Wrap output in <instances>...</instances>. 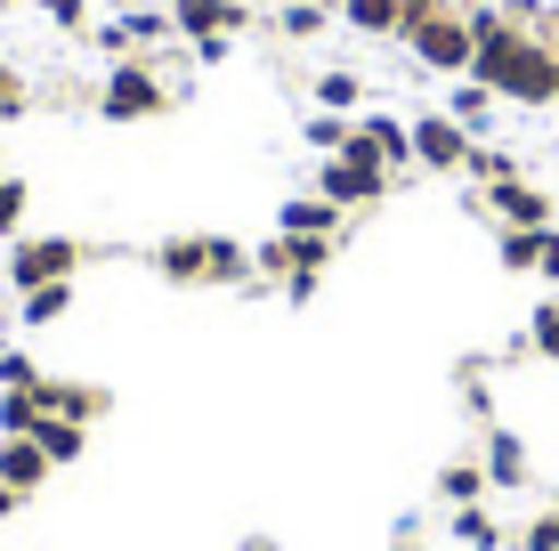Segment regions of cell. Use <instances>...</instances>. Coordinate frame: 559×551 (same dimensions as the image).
<instances>
[{"label":"cell","instance_id":"cell-1","mask_svg":"<svg viewBox=\"0 0 559 551\" xmlns=\"http://www.w3.org/2000/svg\"><path fill=\"white\" fill-rule=\"evenodd\" d=\"M154 268L170 284H243L252 260H243V243H227V236H170L163 252H154Z\"/></svg>","mask_w":559,"mask_h":551},{"label":"cell","instance_id":"cell-2","mask_svg":"<svg viewBox=\"0 0 559 551\" xmlns=\"http://www.w3.org/2000/svg\"><path fill=\"white\" fill-rule=\"evenodd\" d=\"M170 106V82L154 65H139V57H122V65L106 73V89H98V113H114V122H146V113H163Z\"/></svg>","mask_w":559,"mask_h":551},{"label":"cell","instance_id":"cell-3","mask_svg":"<svg viewBox=\"0 0 559 551\" xmlns=\"http://www.w3.org/2000/svg\"><path fill=\"white\" fill-rule=\"evenodd\" d=\"M73 268H82V243H73V236H25L9 252V284H16V292H33V284H66Z\"/></svg>","mask_w":559,"mask_h":551},{"label":"cell","instance_id":"cell-4","mask_svg":"<svg viewBox=\"0 0 559 551\" xmlns=\"http://www.w3.org/2000/svg\"><path fill=\"white\" fill-rule=\"evenodd\" d=\"M317 195L341 203V212H357V203H381V195H390V170H373V163H357V155H324V163H317Z\"/></svg>","mask_w":559,"mask_h":551},{"label":"cell","instance_id":"cell-5","mask_svg":"<svg viewBox=\"0 0 559 551\" xmlns=\"http://www.w3.org/2000/svg\"><path fill=\"white\" fill-rule=\"evenodd\" d=\"M341 155H357V163H373V170H406L414 163V130L406 122H390V113H365V122L349 130V146H341Z\"/></svg>","mask_w":559,"mask_h":551},{"label":"cell","instance_id":"cell-6","mask_svg":"<svg viewBox=\"0 0 559 551\" xmlns=\"http://www.w3.org/2000/svg\"><path fill=\"white\" fill-rule=\"evenodd\" d=\"M414 163L421 170H462L471 163V130H462L454 113H421L414 122Z\"/></svg>","mask_w":559,"mask_h":551},{"label":"cell","instance_id":"cell-7","mask_svg":"<svg viewBox=\"0 0 559 551\" xmlns=\"http://www.w3.org/2000/svg\"><path fill=\"white\" fill-rule=\"evenodd\" d=\"M170 25H179L187 41H211V33H243L252 9H243V0H170Z\"/></svg>","mask_w":559,"mask_h":551},{"label":"cell","instance_id":"cell-8","mask_svg":"<svg viewBox=\"0 0 559 551\" xmlns=\"http://www.w3.org/2000/svg\"><path fill=\"white\" fill-rule=\"evenodd\" d=\"M487 212L503 227H551V195L527 179H503V187H487Z\"/></svg>","mask_w":559,"mask_h":551},{"label":"cell","instance_id":"cell-9","mask_svg":"<svg viewBox=\"0 0 559 551\" xmlns=\"http://www.w3.org/2000/svg\"><path fill=\"white\" fill-rule=\"evenodd\" d=\"M33 397H41V414H57V422H98L106 414V390H90V382H33Z\"/></svg>","mask_w":559,"mask_h":551},{"label":"cell","instance_id":"cell-10","mask_svg":"<svg viewBox=\"0 0 559 551\" xmlns=\"http://www.w3.org/2000/svg\"><path fill=\"white\" fill-rule=\"evenodd\" d=\"M49 454H41V439H0V487H16V495H33V487L49 479Z\"/></svg>","mask_w":559,"mask_h":551},{"label":"cell","instance_id":"cell-11","mask_svg":"<svg viewBox=\"0 0 559 551\" xmlns=\"http://www.w3.org/2000/svg\"><path fill=\"white\" fill-rule=\"evenodd\" d=\"M487 487H527V446L511 430H487Z\"/></svg>","mask_w":559,"mask_h":551},{"label":"cell","instance_id":"cell-12","mask_svg":"<svg viewBox=\"0 0 559 551\" xmlns=\"http://www.w3.org/2000/svg\"><path fill=\"white\" fill-rule=\"evenodd\" d=\"M333 227H341V203H324V195L284 203V236H333Z\"/></svg>","mask_w":559,"mask_h":551},{"label":"cell","instance_id":"cell-13","mask_svg":"<svg viewBox=\"0 0 559 551\" xmlns=\"http://www.w3.org/2000/svg\"><path fill=\"white\" fill-rule=\"evenodd\" d=\"M341 16H349L357 33H373V41H381V33L406 25V0H341Z\"/></svg>","mask_w":559,"mask_h":551},{"label":"cell","instance_id":"cell-14","mask_svg":"<svg viewBox=\"0 0 559 551\" xmlns=\"http://www.w3.org/2000/svg\"><path fill=\"white\" fill-rule=\"evenodd\" d=\"M66 309H73V276H66V284H33V292H25V309H16V316H25L33 333H41V325H57Z\"/></svg>","mask_w":559,"mask_h":551},{"label":"cell","instance_id":"cell-15","mask_svg":"<svg viewBox=\"0 0 559 551\" xmlns=\"http://www.w3.org/2000/svg\"><path fill=\"white\" fill-rule=\"evenodd\" d=\"M447 113H454V122H462V130H471V139H478V130L495 122V89H487V82H462L454 98H447Z\"/></svg>","mask_w":559,"mask_h":551},{"label":"cell","instance_id":"cell-16","mask_svg":"<svg viewBox=\"0 0 559 551\" xmlns=\"http://www.w3.org/2000/svg\"><path fill=\"white\" fill-rule=\"evenodd\" d=\"M33 439H41L49 463H82V422H57V414H41V422H33Z\"/></svg>","mask_w":559,"mask_h":551},{"label":"cell","instance_id":"cell-17","mask_svg":"<svg viewBox=\"0 0 559 551\" xmlns=\"http://www.w3.org/2000/svg\"><path fill=\"white\" fill-rule=\"evenodd\" d=\"M454 543H462V551H503V527H495L478 503H462V511H454Z\"/></svg>","mask_w":559,"mask_h":551},{"label":"cell","instance_id":"cell-18","mask_svg":"<svg viewBox=\"0 0 559 551\" xmlns=\"http://www.w3.org/2000/svg\"><path fill=\"white\" fill-rule=\"evenodd\" d=\"M324 9H333V0H284V16H276L284 41H317V33H324Z\"/></svg>","mask_w":559,"mask_h":551},{"label":"cell","instance_id":"cell-19","mask_svg":"<svg viewBox=\"0 0 559 551\" xmlns=\"http://www.w3.org/2000/svg\"><path fill=\"white\" fill-rule=\"evenodd\" d=\"M478 487H487V463H447L438 470V495L447 503H478Z\"/></svg>","mask_w":559,"mask_h":551},{"label":"cell","instance_id":"cell-20","mask_svg":"<svg viewBox=\"0 0 559 551\" xmlns=\"http://www.w3.org/2000/svg\"><path fill=\"white\" fill-rule=\"evenodd\" d=\"M535 260H544V227H503V268L527 276Z\"/></svg>","mask_w":559,"mask_h":551},{"label":"cell","instance_id":"cell-21","mask_svg":"<svg viewBox=\"0 0 559 551\" xmlns=\"http://www.w3.org/2000/svg\"><path fill=\"white\" fill-rule=\"evenodd\" d=\"M357 98H365L357 73H317V106H324V113H341V106H357Z\"/></svg>","mask_w":559,"mask_h":551},{"label":"cell","instance_id":"cell-22","mask_svg":"<svg viewBox=\"0 0 559 551\" xmlns=\"http://www.w3.org/2000/svg\"><path fill=\"white\" fill-rule=\"evenodd\" d=\"M462 170H478V187H503V179H519V163L503 155V146H471V163Z\"/></svg>","mask_w":559,"mask_h":551},{"label":"cell","instance_id":"cell-23","mask_svg":"<svg viewBox=\"0 0 559 551\" xmlns=\"http://www.w3.org/2000/svg\"><path fill=\"white\" fill-rule=\"evenodd\" d=\"M308 146H317V155H341V146H349V122H341V113H308Z\"/></svg>","mask_w":559,"mask_h":551},{"label":"cell","instance_id":"cell-24","mask_svg":"<svg viewBox=\"0 0 559 551\" xmlns=\"http://www.w3.org/2000/svg\"><path fill=\"white\" fill-rule=\"evenodd\" d=\"M33 382H41V366L25 349H0V390H33Z\"/></svg>","mask_w":559,"mask_h":551},{"label":"cell","instance_id":"cell-25","mask_svg":"<svg viewBox=\"0 0 559 551\" xmlns=\"http://www.w3.org/2000/svg\"><path fill=\"white\" fill-rule=\"evenodd\" d=\"M527 340H535V349H544L551 366H559V300H544V309H535V325H527Z\"/></svg>","mask_w":559,"mask_h":551},{"label":"cell","instance_id":"cell-26","mask_svg":"<svg viewBox=\"0 0 559 551\" xmlns=\"http://www.w3.org/2000/svg\"><path fill=\"white\" fill-rule=\"evenodd\" d=\"M16 219H25V179H0V236H16Z\"/></svg>","mask_w":559,"mask_h":551},{"label":"cell","instance_id":"cell-27","mask_svg":"<svg viewBox=\"0 0 559 551\" xmlns=\"http://www.w3.org/2000/svg\"><path fill=\"white\" fill-rule=\"evenodd\" d=\"M519 543H527V551H559V511H544V519H535Z\"/></svg>","mask_w":559,"mask_h":551},{"label":"cell","instance_id":"cell-28","mask_svg":"<svg viewBox=\"0 0 559 551\" xmlns=\"http://www.w3.org/2000/svg\"><path fill=\"white\" fill-rule=\"evenodd\" d=\"M41 16H49V25H66V33H73V25L90 16V0H41Z\"/></svg>","mask_w":559,"mask_h":551},{"label":"cell","instance_id":"cell-29","mask_svg":"<svg viewBox=\"0 0 559 551\" xmlns=\"http://www.w3.org/2000/svg\"><path fill=\"white\" fill-rule=\"evenodd\" d=\"M0 113H25V82H16V65H0Z\"/></svg>","mask_w":559,"mask_h":551},{"label":"cell","instance_id":"cell-30","mask_svg":"<svg viewBox=\"0 0 559 551\" xmlns=\"http://www.w3.org/2000/svg\"><path fill=\"white\" fill-rule=\"evenodd\" d=\"M535 276L559 284V227H544V260H535Z\"/></svg>","mask_w":559,"mask_h":551},{"label":"cell","instance_id":"cell-31","mask_svg":"<svg viewBox=\"0 0 559 551\" xmlns=\"http://www.w3.org/2000/svg\"><path fill=\"white\" fill-rule=\"evenodd\" d=\"M9 511H16V487H0V519H9Z\"/></svg>","mask_w":559,"mask_h":551},{"label":"cell","instance_id":"cell-32","mask_svg":"<svg viewBox=\"0 0 559 551\" xmlns=\"http://www.w3.org/2000/svg\"><path fill=\"white\" fill-rule=\"evenodd\" d=\"M106 9H139V0H106Z\"/></svg>","mask_w":559,"mask_h":551}]
</instances>
